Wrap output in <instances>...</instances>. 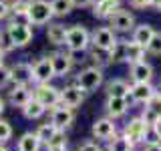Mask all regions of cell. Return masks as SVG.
<instances>
[{"label": "cell", "mask_w": 161, "mask_h": 151, "mask_svg": "<svg viewBox=\"0 0 161 151\" xmlns=\"http://www.w3.org/2000/svg\"><path fill=\"white\" fill-rule=\"evenodd\" d=\"M28 18L32 26H44L54 18L53 8H50L48 0H30L28 6Z\"/></svg>", "instance_id": "4"}, {"label": "cell", "mask_w": 161, "mask_h": 151, "mask_svg": "<svg viewBox=\"0 0 161 151\" xmlns=\"http://www.w3.org/2000/svg\"><path fill=\"white\" fill-rule=\"evenodd\" d=\"M115 42H117V32L111 26H99L91 32V44L101 50H109Z\"/></svg>", "instance_id": "7"}, {"label": "cell", "mask_w": 161, "mask_h": 151, "mask_svg": "<svg viewBox=\"0 0 161 151\" xmlns=\"http://www.w3.org/2000/svg\"><path fill=\"white\" fill-rule=\"evenodd\" d=\"M12 137V125L6 119H0V143H6Z\"/></svg>", "instance_id": "33"}, {"label": "cell", "mask_w": 161, "mask_h": 151, "mask_svg": "<svg viewBox=\"0 0 161 151\" xmlns=\"http://www.w3.org/2000/svg\"><path fill=\"white\" fill-rule=\"evenodd\" d=\"M44 113H47V107H44V105H40V103H38V101L34 99V97H32V99H30L28 103L22 107V115H24V117H26L28 121L40 119Z\"/></svg>", "instance_id": "25"}, {"label": "cell", "mask_w": 161, "mask_h": 151, "mask_svg": "<svg viewBox=\"0 0 161 151\" xmlns=\"http://www.w3.org/2000/svg\"><path fill=\"white\" fill-rule=\"evenodd\" d=\"M145 54H147V48H145V47L133 42V40H127V59H125V63H127V64L145 60Z\"/></svg>", "instance_id": "26"}, {"label": "cell", "mask_w": 161, "mask_h": 151, "mask_svg": "<svg viewBox=\"0 0 161 151\" xmlns=\"http://www.w3.org/2000/svg\"><path fill=\"white\" fill-rule=\"evenodd\" d=\"M129 87L131 85L123 79H113L107 83V97H127L129 95Z\"/></svg>", "instance_id": "24"}, {"label": "cell", "mask_w": 161, "mask_h": 151, "mask_svg": "<svg viewBox=\"0 0 161 151\" xmlns=\"http://www.w3.org/2000/svg\"><path fill=\"white\" fill-rule=\"evenodd\" d=\"M12 83V75H10V67L6 64H0V89H6L8 85Z\"/></svg>", "instance_id": "34"}, {"label": "cell", "mask_w": 161, "mask_h": 151, "mask_svg": "<svg viewBox=\"0 0 161 151\" xmlns=\"http://www.w3.org/2000/svg\"><path fill=\"white\" fill-rule=\"evenodd\" d=\"M129 77L133 83H151L153 81V67L147 60L133 63V64H129Z\"/></svg>", "instance_id": "16"}, {"label": "cell", "mask_w": 161, "mask_h": 151, "mask_svg": "<svg viewBox=\"0 0 161 151\" xmlns=\"http://www.w3.org/2000/svg\"><path fill=\"white\" fill-rule=\"evenodd\" d=\"M40 147H42L40 139L36 137V133H30V131L24 133L16 143V151H40Z\"/></svg>", "instance_id": "23"}, {"label": "cell", "mask_w": 161, "mask_h": 151, "mask_svg": "<svg viewBox=\"0 0 161 151\" xmlns=\"http://www.w3.org/2000/svg\"><path fill=\"white\" fill-rule=\"evenodd\" d=\"M93 16L101 18V20H107L111 14L115 12L117 8H121V0H93Z\"/></svg>", "instance_id": "19"}, {"label": "cell", "mask_w": 161, "mask_h": 151, "mask_svg": "<svg viewBox=\"0 0 161 151\" xmlns=\"http://www.w3.org/2000/svg\"><path fill=\"white\" fill-rule=\"evenodd\" d=\"M48 59H50V63H53L54 77H58V79H64L75 67V63L70 60L67 50H64V53H53V54H48Z\"/></svg>", "instance_id": "11"}, {"label": "cell", "mask_w": 161, "mask_h": 151, "mask_svg": "<svg viewBox=\"0 0 161 151\" xmlns=\"http://www.w3.org/2000/svg\"><path fill=\"white\" fill-rule=\"evenodd\" d=\"M147 53L153 54V57H161V32H157V30H155L151 42L147 44Z\"/></svg>", "instance_id": "32"}, {"label": "cell", "mask_w": 161, "mask_h": 151, "mask_svg": "<svg viewBox=\"0 0 161 151\" xmlns=\"http://www.w3.org/2000/svg\"><path fill=\"white\" fill-rule=\"evenodd\" d=\"M129 101L127 97H107L105 101V113H107L109 119H121L125 113L129 111Z\"/></svg>", "instance_id": "15"}, {"label": "cell", "mask_w": 161, "mask_h": 151, "mask_svg": "<svg viewBox=\"0 0 161 151\" xmlns=\"http://www.w3.org/2000/svg\"><path fill=\"white\" fill-rule=\"evenodd\" d=\"M147 127H149V125L145 123L141 117H133L127 125H125L123 135H125V137H127L133 145H139V143H143V135H145V131H147Z\"/></svg>", "instance_id": "12"}, {"label": "cell", "mask_w": 161, "mask_h": 151, "mask_svg": "<svg viewBox=\"0 0 161 151\" xmlns=\"http://www.w3.org/2000/svg\"><path fill=\"white\" fill-rule=\"evenodd\" d=\"M139 117H141V119H143V121H145V123H147V125H149V127H151V125H153V123H157V121L161 119V115H157V113H155V111H153V109H149V107H145V109H143V113H141V115H139Z\"/></svg>", "instance_id": "35"}, {"label": "cell", "mask_w": 161, "mask_h": 151, "mask_svg": "<svg viewBox=\"0 0 161 151\" xmlns=\"http://www.w3.org/2000/svg\"><path fill=\"white\" fill-rule=\"evenodd\" d=\"M6 32L10 34L14 47L22 48L28 47L30 40H32V26L30 24H14V22H6Z\"/></svg>", "instance_id": "6"}, {"label": "cell", "mask_w": 161, "mask_h": 151, "mask_svg": "<svg viewBox=\"0 0 161 151\" xmlns=\"http://www.w3.org/2000/svg\"><path fill=\"white\" fill-rule=\"evenodd\" d=\"M79 151H101V147L95 141H85V143L79 145Z\"/></svg>", "instance_id": "40"}, {"label": "cell", "mask_w": 161, "mask_h": 151, "mask_svg": "<svg viewBox=\"0 0 161 151\" xmlns=\"http://www.w3.org/2000/svg\"><path fill=\"white\" fill-rule=\"evenodd\" d=\"M32 99V89L30 85H14V89L8 93V103L14 109H22L28 101Z\"/></svg>", "instance_id": "17"}, {"label": "cell", "mask_w": 161, "mask_h": 151, "mask_svg": "<svg viewBox=\"0 0 161 151\" xmlns=\"http://www.w3.org/2000/svg\"><path fill=\"white\" fill-rule=\"evenodd\" d=\"M10 16V4L6 0H0V20H8Z\"/></svg>", "instance_id": "39"}, {"label": "cell", "mask_w": 161, "mask_h": 151, "mask_svg": "<svg viewBox=\"0 0 161 151\" xmlns=\"http://www.w3.org/2000/svg\"><path fill=\"white\" fill-rule=\"evenodd\" d=\"M109 20V26L119 34H127L135 28V16L131 10H125V8H117L113 14L107 18Z\"/></svg>", "instance_id": "5"}, {"label": "cell", "mask_w": 161, "mask_h": 151, "mask_svg": "<svg viewBox=\"0 0 161 151\" xmlns=\"http://www.w3.org/2000/svg\"><path fill=\"white\" fill-rule=\"evenodd\" d=\"M75 8H89L93 4V0H70Z\"/></svg>", "instance_id": "41"}, {"label": "cell", "mask_w": 161, "mask_h": 151, "mask_svg": "<svg viewBox=\"0 0 161 151\" xmlns=\"http://www.w3.org/2000/svg\"><path fill=\"white\" fill-rule=\"evenodd\" d=\"M107 53H109V64L125 63V59H127V40L117 38V42H115Z\"/></svg>", "instance_id": "22"}, {"label": "cell", "mask_w": 161, "mask_h": 151, "mask_svg": "<svg viewBox=\"0 0 161 151\" xmlns=\"http://www.w3.org/2000/svg\"><path fill=\"white\" fill-rule=\"evenodd\" d=\"M10 75H12L14 85H32V64L30 63H14L10 67Z\"/></svg>", "instance_id": "18"}, {"label": "cell", "mask_w": 161, "mask_h": 151, "mask_svg": "<svg viewBox=\"0 0 161 151\" xmlns=\"http://www.w3.org/2000/svg\"><path fill=\"white\" fill-rule=\"evenodd\" d=\"M16 48L14 47V42H12V38H10V34L6 32V28L0 32V50H2L4 54H8V53H12V50Z\"/></svg>", "instance_id": "31"}, {"label": "cell", "mask_w": 161, "mask_h": 151, "mask_svg": "<svg viewBox=\"0 0 161 151\" xmlns=\"http://www.w3.org/2000/svg\"><path fill=\"white\" fill-rule=\"evenodd\" d=\"M85 101V93L80 91L77 85H67L64 89H60V105H64V107L69 109H77L83 105Z\"/></svg>", "instance_id": "13"}, {"label": "cell", "mask_w": 161, "mask_h": 151, "mask_svg": "<svg viewBox=\"0 0 161 151\" xmlns=\"http://www.w3.org/2000/svg\"><path fill=\"white\" fill-rule=\"evenodd\" d=\"M153 34H155V28L151 26V24H147V22H143V24H135V28L131 30V40L147 48V44L151 42Z\"/></svg>", "instance_id": "21"}, {"label": "cell", "mask_w": 161, "mask_h": 151, "mask_svg": "<svg viewBox=\"0 0 161 151\" xmlns=\"http://www.w3.org/2000/svg\"><path fill=\"white\" fill-rule=\"evenodd\" d=\"M30 0H14L10 4V12H28Z\"/></svg>", "instance_id": "36"}, {"label": "cell", "mask_w": 161, "mask_h": 151, "mask_svg": "<svg viewBox=\"0 0 161 151\" xmlns=\"http://www.w3.org/2000/svg\"><path fill=\"white\" fill-rule=\"evenodd\" d=\"M32 97L38 101L40 105H44L48 109L57 107V105H60V89L54 87V85L50 83H36L32 89Z\"/></svg>", "instance_id": "2"}, {"label": "cell", "mask_w": 161, "mask_h": 151, "mask_svg": "<svg viewBox=\"0 0 161 151\" xmlns=\"http://www.w3.org/2000/svg\"><path fill=\"white\" fill-rule=\"evenodd\" d=\"M4 109H6V103H4V99H2V97H0V115H2V113H4Z\"/></svg>", "instance_id": "45"}, {"label": "cell", "mask_w": 161, "mask_h": 151, "mask_svg": "<svg viewBox=\"0 0 161 151\" xmlns=\"http://www.w3.org/2000/svg\"><path fill=\"white\" fill-rule=\"evenodd\" d=\"M0 151H8L6 147H4V145H0Z\"/></svg>", "instance_id": "47"}, {"label": "cell", "mask_w": 161, "mask_h": 151, "mask_svg": "<svg viewBox=\"0 0 161 151\" xmlns=\"http://www.w3.org/2000/svg\"><path fill=\"white\" fill-rule=\"evenodd\" d=\"M151 127H153V131H155V133H157V137H159V141H161V119L157 121V123H153V125H151Z\"/></svg>", "instance_id": "43"}, {"label": "cell", "mask_w": 161, "mask_h": 151, "mask_svg": "<svg viewBox=\"0 0 161 151\" xmlns=\"http://www.w3.org/2000/svg\"><path fill=\"white\" fill-rule=\"evenodd\" d=\"M67 50H80L87 53L91 47V32L80 24H75L67 30V42H64Z\"/></svg>", "instance_id": "3"}, {"label": "cell", "mask_w": 161, "mask_h": 151, "mask_svg": "<svg viewBox=\"0 0 161 151\" xmlns=\"http://www.w3.org/2000/svg\"><path fill=\"white\" fill-rule=\"evenodd\" d=\"M117 135V125H115L113 119L109 117H101V119H95L93 123V137L99 139V141H109Z\"/></svg>", "instance_id": "10"}, {"label": "cell", "mask_w": 161, "mask_h": 151, "mask_svg": "<svg viewBox=\"0 0 161 151\" xmlns=\"http://www.w3.org/2000/svg\"><path fill=\"white\" fill-rule=\"evenodd\" d=\"M75 121V109H69L64 105H57V107L50 109V123L54 125L57 129L64 131L73 125Z\"/></svg>", "instance_id": "9"}, {"label": "cell", "mask_w": 161, "mask_h": 151, "mask_svg": "<svg viewBox=\"0 0 161 151\" xmlns=\"http://www.w3.org/2000/svg\"><path fill=\"white\" fill-rule=\"evenodd\" d=\"M129 6L135 10H145V8L153 6V0H129Z\"/></svg>", "instance_id": "38"}, {"label": "cell", "mask_w": 161, "mask_h": 151, "mask_svg": "<svg viewBox=\"0 0 161 151\" xmlns=\"http://www.w3.org/2000/svg\"><path fill=\"white\" fill-rule=\"evenodd\" d=\"M135 145L125 137V135H115L107 141V151H133Z\"/></svg>", "instance_id": "27"}, {"label": "cell", "mask_w": 161, "mask_h": 151, "mask_svg": "<svg viewBox=\"0 0 161 151\" xmlns=\"http://www.w3.org/2000/svg\"><path fill=\"white\" fill-rule=\"evenodd\" d=\"M155 93H157V89H155L151 83H133L129 87L127 101L129 103H137V105H145Z\"/></svg>", "instance_id": "8"}, {"label": "cell", "mask_w": 161, "mask_h": 151, "mask_svg": "<svg viewBox=\"0 0 161 151\" xmlns=\"http://www.w3.org/2000/svg\"><path fill=\"white\" fill-rule=\"evenodd\" d=\"M89 59L93 60L97 67H101V69L109 64V53H107V50H101L97 47H93V48L89 50Z\"/></svg>", "instance_id": "30"}, {"label": "cell", "mask_w": 161, "mask_h": 151, "mask_svg": "<svg viewBox=\"0 0 161 151\" xmlns=\"http://www.w3.org/2000/svg\"><path fill=\"white\" fill-rule=\"evenodd\" d=\"M2 60H4V53L0 50V64H2Z\"/></svg>", "instance_id": "46"}, {"label": "cell", "mask_w": 161, "mask_h": 151, "mask_svg": "<svg viewBox=\"0 0 161 151\" xmlns=\"http://www.w3.org/2000/svg\"><path fill=\"white\" fill-rule=\"evenodd\" d=\"M153 8H155V10H159V12H161V0H153Z\"/></svg>", "instance_id": "44"}, {"label": "cell", "mask_w": 161, "mask_h": 151, "mask_svg": "<svg viewBox=\"0 0 161 151\" xmlns=\"http://www.w3.org/2000/svg\"><path fill=\"white\" fill-rule=\"evenodd\" d=\"M143 143H145V145L159 143V137H157V133L153 131V127H147V131H145V135H143Z\"/></svg>", "instance_id": "37"}, {"label": "cell", "mask_w": 161, "mask_h": 151, "mask_svg": "<svg viewBox=\"0 0 161 151\" xmlns=\"http://www.w3.org/2000/svg\"><path fill=\"white\" fill-rule=\"evenodd\" d=\"M54 77L53 73V63H50L48 57L38 59L36 63L32 64V83H50V79Z\"/></svg>", "instance_id": "14"}, {"label": "cell", "mask_w": 161, "mask_h": 151, "mask_svg": "<svg viewBox=\"0 0 161 151\" xmlns=\"http://www.w3.org/2000/svg\"><path fill=\"white\" fill-rule=\"evenodd\" d=\"M145 151H161V141H159V143H151V145H145Z\"/></svg>", "instance_id": "42"}, {"label": "cell", "mask_w": 161, "mask_h": 151, "mask_svg": "<svg viewBox=\"0 0 161 151\" xmlns=\"http://www.w3.org/2000/svg\"><path fill=\"white\" fill-rule=\"evenodd\" d=\"M50 8H53V14L54 16H67V14L73 12V2L70 0H50Z\"/></svg>", "instance_id": "29"}, {"label": "cell", "mask_w": 161, "mask_h": 151, "mask_svg": "<svg viewBox=\"0 0 161 151\" xmlns=\"http://www.w3.org/2000/svg\"><path fill=\"white\" fill-rule=\"evenodd\" d=\"M103 81H105L103 69L97 67V64H91V67H85L77 77H75V85H77L85 95H91L103 85Z\"/></svg>", "instance_id": "1"}, {"label": "cell", "mask_w": 161, "mask_h": 151, "mask_svg": "<svg viewBox=\"0 0 161 151\" xmlns=\"http://www.w3.org/2000/svg\"><path fill=\"white\" fill-rule=\"evenodd\" d=\"M57 131H58V129H57V127H54V125L48 121V123H40V125H38V129L34 131V133H36V137L40 139V143L47 145L48 141L54 137V133H57Z\"/></svg>", "instance_id": "28"}, {"label": "cell", "mask_w": 161, "mask_h": 151, "mask_svg": "<svg viewBox=\"0 0 161 151\" xmlns=\"http://www.w3.org/2000/svg\"><path fill=\"white\" fill-rule=\"evenodd\" d=\"M67 26L60 22H48L47 26V40L50 44H54V47H64V42H67Z\"/></svg>", "instance_id": "20"}]
</instances>
